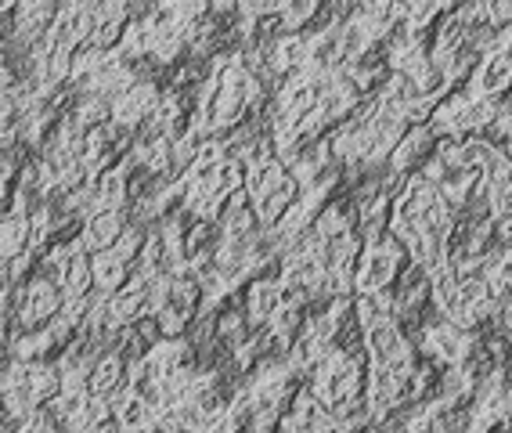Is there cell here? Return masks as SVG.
Wrapping results in <instances>:
<instances>
[{
  "instance_id": "8",
  "label": "cell",
  "mask_w": 512,
  "mask_h": 433,
  "mask_svg": "<svg viewBox=\"0 0 512 433\" xmlns=\"http://www.w3.org/2000/svg\"><path fill=\"white\" fill-rule=\"evenodd\" d=\"M282 311V286L271 278H256L246 293V314L249 325H271Z\"/></svg>"
},
{
  "instance_id": "15",
  "label": "cell",
  "mask_w": 512,
  "mask_h": 433,
  "mask_svg": "<svg viewBox=\"0 0 512 433\" xmlns=\"http://www.w3.org/2000/svg\"><path fill=\"white\" fill-rule=\"evenodd\" d=\"M487 15H491V29H512V0L487 4Z\"/></svg>"
},
{
  "instance_id": "1",
  "label": "cell",
  "mask_w": 512,
  "mask_h": 433,
  "mask_svg": "<svg viewBox=\"0 0 512 433\" xmlns=\"http://www.w3.org/2000/svg\"><path fill=\"white\" fill-rule=\"evenodd\" d=\"M361 361H357V354H347L339 351V347H332L329 358L321 361L318 369H314V379H311V390L318 394L321 405H329L332 415L343 412L347 405H354L361 394Z\"/></svg>"
},
{
  "instance_id": "4",
  "label": "cell",
  "mask_w": 512,
  "mask_h": 433,
  "mask_svg": "<svg viewBox=\"0 0 512 433\" xmlns=\"http://www.w3.org/2000/svg\"><path fill=\"white\" fill-rule=\"evenodd\" d=\"M62 307H65L62 286L40 275V278H33L19 296V325L22 329H33V332L47 329V325L62 314Z\"/></svg>"
},
{
  "instance_id": "6",
  "label": "cell",
  "mask_w": 512,
  "mask_h": 433,
  "mask_svg": "<svg viewBox=\"0 0 512 433\" xmlns=\"http://www.w3.org/2000/svg\"><path fill=\"white\" fill-rule=\"evenodd\" d=\"M159 102H163V94L156 91V83H134V87H127V91L119 94V98H112V123L116 127H141V123H148L152 116H156Z\"/></svg>"
},
{
  "instance_id": "13",
  "label": "cell",
  "mask_w": 512,
  "mask_h": 433,
  "mask_svg": "<svg viewBox=\"0 0 512 433\" xmlns=\"http://www.w3.org/2000/svg\"><path fill=\"white\" fill-rule=\"evenodd\" d=\"M123 278H127V260L119 257L116 249H105V253L94 257V286H98V293L116 296Z\"/></svg>"
},
{
  "instance_id": "5",
  "label": "cell",
  "mask_w": 512,
  "mask_h": 433,
  "mask_svg": "<svg viewBox=\"0 0 512 433\" xmlns=\"http://www.w3.org/2000/svg\"><path fill=\"white\" fill-rule=\"evenodd\" d=\"M473 98H487V102H502L505 94L512 98V51H487L480 65L469 76V91Z\"/></svg>"
},
{
  "instance_id": "10",
  "label": "cell",
  "mask_w": 512,
  "mask_h": 433,
  "mask_svg": "<svg viewBox=\"0 0 512 433\" xmlns=\"http://www.w3.org/2000/svg\"><path fill=\"white\" fill-rule=\"evenodd\" d=\"M433 134L430 127H412L408 134L401 138V145L394 148V156H390V170H394L397 177L408 174V170H415V166H422V159H426V152L433 148Z\"/></svg>"
},
{
  "instance_id": "2",
  "label": "cell",
  "mask_w": 512,
  "mask_h": 433,
  "mask_svg": "<svg viewBox=\"0 0 512 433\" xmlns=\"http://www.w3.org/2000/svg\"><path fill=\"white\" fill-rule=\"evenodd\" d=\"M408 249L386 235L379 242H365L361 260H357V293H386V286H394L401 278V264Z\"/></svg>"
},
{
  "instance_id": "7",
  "label": "cell",
  "mask_w": 512,
  "mask_h": 433,
  "mask_svg": "<svg viewBox=\"0 0 512 433\" xmlns=\"http://www.w3.org/2000/svg\"><path fill=\"white\" fill-rule=\"evenodd\" d=\"M112 419H116L123 433H156L159 430V408L152 405L148 397L134 394L130 387L112 401Z\"/></svg>"
},
{
  "instance_id": "14",
  "label": "cell",
  "mask_w": 512,
  "mask_h": 433,
  "mask_svg": "<svg viewBox=\"0 0 512 433\" xmlns=\"http://www.w3.org/2000/svg\"><path fill=\"white\" fill-rule=\"evenodd\" d=\"M451 83H455V76H451V69L444 62H433L419 73V98L422 102H433L437 105L440 98H444V91H448Z\"/></svg>"
},
{
  "instance_id": "16",
  "label": "cell",
  "mask_w": 512,
  "mask_h": 433,
  "mask_svg": "<svg viewBox=\"0 0 512 433\" xmlns=\"http://www.w3.org/2000/svg\"><path fill=\"white\" fill-rule=\"evenodd\" d=\"M91 433H123V430H119V423H101V426H94Z\"/></svg>"
},
{
  "instance_id": "3",
  "label": "cell",
  "mask_w": 512,
  "mask_h": 433,
  "mask_svg": "<svg viewBox=\"0 0 512 433\" xmlns=\"http://www.w3.org/2000/svg\"><path fill=\"white\" fill-rule=\"evenodd\" d=\"M476 332L462 329V325L448 322V318H440V322H426L419 325V347L426 358H433L437 365L444 369H455L462 361L469 358V351L476 347Z\"/></svg>"
},
{
  "instance_id": "11",
  "label": "cell",
  "mask_w": 512,
  "mask_h": 433,
  "mask_svg": "<svg viewBox=\"0 0 512 433\" xmlns=\"http://www.w3.org/2000/svg\"><path fill=\"white\" fill-rule=\"evenodd\" d=\"M127 166H116V170H101L98 177H91V192L98 210L119 213L123 203H127Z\"/></svg>"
},
{
  "instance_id": "9",
  "label": "cell",
  "mask_w": 512,
  "mask_h": 433,
  "mask_svg": "<svg viewBox=\"0 0 512 433\" xmlns=\"http://www.w3.org/2000/svg\"><path fill=\"white\" fill-rule=\"evenodd\" d=\"M123 235V213H109V210H98L94 217L83 221V235H80V246L83 249H94V253H105L112 249Z\"/></svg>"
},
{
  "instance_id": "12",
  "label": "cell",
  "mask_w": 512,
  "mask_h": 433,
  "mask_svg": "<svg viewBox=\"0 0 512 433\" xmlns=\"http://www.w3.org/2000/svg\"><path fill=\"white\" fill-rule=\"evenodd\" d=\"M123 390H127V387H123V354H119V351L101 354V358L94 361V369H91V394L116 401Z\"/></svg>"
}]
</instances>
